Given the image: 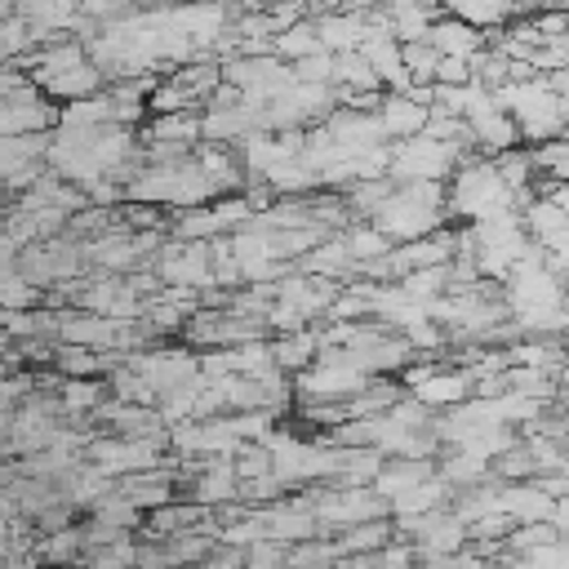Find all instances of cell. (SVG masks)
Wrapping results in <instances>:
<instances>
[{"mask_svg": "<svg viewBox=\"0 0 569 569\" xmlns=\"http://www.w3.org/2000/svg\"><path fill=\"white\" fill-rule=\"evenodd\" d=\"M409 396L418 405H427L431 413H440V409H453L467 396H476V373L467 365L462 369H449V365L427 360V365H413L409 369Z\"/></svg>", "mask_w": 569, "mask_h": 569, "instance_id": "cell-6", "label": "cell"}, {"mask_svg": "<svg viewBox=\"0 0 569 569\" xmlns=\"http://www.w3.org/2000/svg\"><path fill=\"white\" fill-rule=\"evenodd\" d=\"M316 356H320V329H316V325L289 329V333L271 338V360H276L280 373H302Z\"/></svg>", "mask_w": 569, "mask_h": 569, "instance_id": "cell-11", "label": "cell"}, {"mask_svg": "<svg viewBox=\"0 0 569 569\" xmlns=\"http://www.w3.org/2000/svg\"><path fill=\"white\" fill-rule=\"evenodd\" d=\"M551 525H556V533H560V538H569V493H565V498H556V507H551Z\"/></svg>", "mask_w": 569, "mask_h": 569, "instance_id": "cell-19", "label": "cell"}, {"mask_svg": "<svg viewBox=\"0 0 569 569\" xmlns=\"http://www.w3.org/2000/svg\"><path fill=\"white\" fill-rule=\"evenodd\" d=\"M467 133H471V147H476L480 156H498V151L520 147L516 120H511V116L498 107V98H493V107H485V111L467 116Z\"/></svg>", "mask_w": 569, "mask_h": 569, "instance_id": "cell-8", "label": "cell"}, {"mask_svg": "<svg viewBox=\"0 0 569 569\" xmlns=\"http://www.w3.org/2000/svg\"><path fill=\"white\" fill-rule=\"evenodd\" d=\"M445 209H449L453 222H485V218L511 213L516 209V191L502 182L493 156H467L445 182Z\"/></svg>", "mask_w": 569, "mask_h": 569, "instance_id": "cell-3", "label": "cell"}, {"mask_svg": "<svg viewBox=\"0 0 569 569\" xmlns=\"http://www.w3.org/2000/svg\"><path fill=\"white\" fill-rule=\"evenodd\" d=\"M365 27H369V13H320L316 18L320 49L329 53H356L365 40Z\"/></svg>", "mask_w": 569, "mask_h": 569, "instance_id": "cell-13", "label": "cell"}, {"mask_svg": "<svg viewBox=\"0 0 569 569\" xmlns=\"http://www.w3.org/2000/svg\"><path fill=\"white\" fill-rule=\"evenodd\" d=\"M316 49H320L316 18H298V22H289V27H280V31L271 36V53H276L280 62H298V58H307V53H316Z\"/></svg>", "mask_w": 569, "mask_h": 569, "instance_id": "cell-15", "label": "cell"}, {"mask_svg": "<svg viewBox=\"0 0 569 569\" xmlns=\"http://www.w3.org/2000/svg\"><path fill=\"white\" fill-rule=\"evenodd\" d=\"M387 542H391V516H378V520H360V525H347V529L333 538L338 556H373V551H382Z\"/></svg>", "mask_w": 569, "mask_h": 569, "instance_id": "cell-14", "label": "cell"}, {"mask_svg": "<svg viewBox=\"0 0 569 569\" xmlns=\"http://www.w3.org/2000/svg\"><path fill=\"white\" fill-rule=\"evenodd\" d=\"M467 156H480V151H476V147H462V142L431 138V133H413V138L391 142L387 178H391V182H449V173H453Z\"/></svg>", "mask_w": 569, "mask_h": 569, "instance_id": "cell-4", "label": "cell"}, {"mask_svg": "<svg viewBox=\"0 0 569 569\" xmlns=\"http://www.w3.org/2000/svg\"><path fill=\"white\" fill-rule=\"evenodd\" d=\"M560 347H565V356H569V329H565V333H560Z\"/></svg>", "mask_w": 569, "mask_h": 569, "instance_id": "cell-22", "label": "cell"}, {"mask_svg": "<svg viewBox=\"0 0 569 569\" xmlns=\"http://www.w3.org/2000/svg\"><path fill=\"white\" fill-rule=\"evenodd\" d=\"M102 400H107V391H102L98 378H67L62 382V396H58V405L67 413H93Z\"/></svg>", "mask_w": 569, "mask_h": 569, "instance_id": "cell-17", "label": "cell"}, {"mask_svg": "<svg viewBox=\"0 0 569 569\" xmlns=\"http://www.w3.org/2000/svg\"><path fill=\"white\" fill-rule=\"evenodd\" d=\"M467 80H476L471 76V58H440L436 62V80L431 84H467Z\"/></svg>", "mask_w": 569, "mask_h": 569, "instance_id": "cell-18", "label": "cell"}, {"mask_svg": "<svg viewBox=\"0 0 569 569\" xmlns=\"http://www.w3.org/2000/svg\"><path fill=\"white\" fill-rule=\"evenodd\" d=\"M27 80L49 98V102H76V98H93L107 80L98 71V62L89 58L84 40H44L36 44V53L27 58Z\"/></svg>", "mask_w": 569, "mask_h": 569, "instance_id": "cell-1", "label": "cell"}, {"mask_svg": "<svg viewBox=\"0 0 569 569\" xmlns=\"http://www.w3.org/2000/svg\"><path fill=\"white\" fill-rule=\"evenodd\" d=\"M369 227H378L391 244L431 236L449 222L445 209V182H391V191L382 196V204L365 218Z\"/></svg>", "mask_w": 569, "mask_h": 569, "instance_id": "cell-2", "label": "cell"}, {"mask_svg": "<svg viewBox=\"0 0 569 569\" xmlns=\"http://www.w3.org/2000/svg\"><path fill=\"white\" fill-rule=\"evenodd\" d=\"M427 116L431 107L418 102L413 93H387L382 89V102H378V124L387 133V142H400V138H413L427 129Z\"/></svg>", "mask_w": 569, "mask_h": 569, "instance_id": "cell-7", "label": "cell"}, {"mask_svg": "<svg viewBox=\"0 0 569 569\" xmlns=\"http://www.w3.org/2000/svg\"><path fill=\"white\" fill-rule=\"evenodd\" d=\"M440 9H445L449 18H462V22L480 27V31L507 27V22L516 18V13H507V9H498V4H489V0H440Z\"/></svg>", "mask_w": 569, "mask_h": 569, "instance_id": "cell-16", "label": "cell"}, {"mask_svg": "<svg viewBox=\"0 0 569 569\" xmlns=\"http://www.w3.org/2000/svg\"><path fill=\"white\" fill-rule=\"evenodd\" d=\"M160 453H164V436H147V440H133V436H102V440H89V445H84V458H89L98 471H107L111 480L160 467V462H164Z\"/></svg>", "mask_w": 569, "mask_h": 569, "instance_id": "cell-5", "label": "cell"}, {"mask_svg": "<svg viewBox=\"0 0 569 569\" xmlns=\"http://www.w3.org/2000/svg\"><path fill=\"white\" fill-rule=\"evenodd\" d=\"M542 9H569V0H520V13H542Z\"/></svg>", "mask_w": 569, "mask_h": 569, "instance_id": "cell-20", "label": "cell"}, {"mask_svg": "<svg viewBox=\"0 0 569 569\" xmlns=\"http://www.w3.org/2000/svg\"><path fill=\"white\" fill-rule=\"evenodd\" d=\"M427 44H431L440 58H476V53L489 44V36H485L480 27H471V22H462V18L440 13V18H431Z\"/></svg>", "mask_w": 569, "mask_h": 569, "instance_id": "cell-9", "label": "cell"}, {"mask_svg": "<svg viewBox=\"0 0 569 569\" xmlns=\"http://www.w3.org/2000/svg\"><path fill=\"white\" fill-rule=\"evenodd\" d=\"M489 4H498V9H507V13H520V0H489Z\"/></svg>", "mask_w": 569, "mask_h": 569, "instance_id": "cell-21", "label": "cell"}, {"mask_svg": "<svg viewBox=\"0 0 569 569\" xmlns=\"http://www.w3.org/2000/svg\"><path fill=\"white\" fill-rule=\"evenodd\" d=\"M378 13H382L387 31H391L400 44L427 40L431 18H436V9H427V4H418V0H378Z\"/></svg>", "mask_w": 569, "mask_h": 569, "instance_id": "cell-10", "label": "cell"}, {"mask_svg": "<svg viewBox=\"0 0 569 569\" xmlns=\"http://www.w3.org/2000/svg\"><path fill=\"white\" fill-rule=\"evenodd\" d=\"M427 476H436V467H431L427 458H382V467H378V476H373V489L391 502V498L418 489Z\"/></svg>", "mask_w": 569, "mask_h": 569, "instance_id": "cell-12", "label": "cell"}]
</instances>
